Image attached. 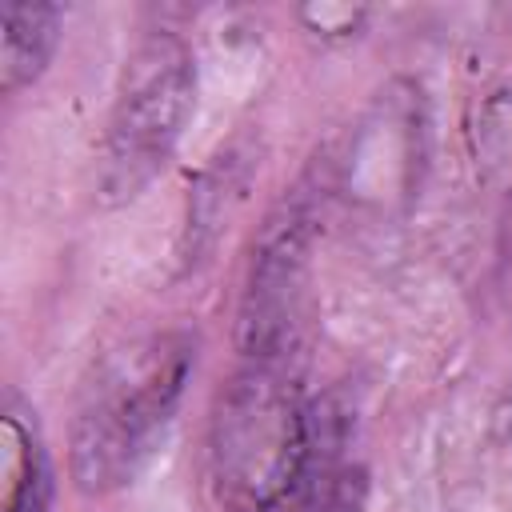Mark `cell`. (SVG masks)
<instances>
[{"instance_id":"cell-1","label":"cell","mask_w":512,"mask_h":512,"mask_svg":"<svg viewBox=\"0 0 512 512\" xmlns=\"http://www.w3.org/2000/svg\"><path fill=\"white\" fill-rule=\"evenodd\" d=\"M320 436L296 356H236L212 424L208 464L224 512H284L300 492Z\"/></svg>"},{"instance_id":"cell-2","label":"cell","mask_w":512,"mask_h":512,"mask_svg":"<svg viewBox=\"0 0 512 512\" xmlns=\"http://www.w3.org/2000/svg\"><path fill=\"white\" fill-rule=\"evenodd\" d=\"M200 360L196 328L172 324L108 352L68 428V472L84 496L124 488L172 424Z\"/></svg>"},{"instance_id":"cell-3","label":"cell","mask_w":512,"mask_h":512,"mask_svg":"<svg viewBox=\"0 0 512 512\" xmlns=\"http://www.w3.org/2000/svg\"><path fill=\"white\" fill-rule=\"evenodd\" d=\"M196 112V52L172 32H144L120 64L96 168V204H132L176 156Z\"/></svg>"},{"instance_id":"cell-4","label":"cell","mask_w":512,"mask_h":512,"mask_svg":"<svg viewBox=\"0 0 512 512\" xmlns=\"http://www.w3.org/2000/svg\"><path fill=\"white\" fill-rule=\"evenodd\" d=\"M324 184L308 172L260 224L236 304V356H296Z\"/></svg>"},{"instance_id":"cell-5","label":"cell","mask_w":512,"mask_h":512,"mask_svg":"<svg viewBox=\"0 0 512 512\" xmlns=\"http://www.w3.org/2000/svg\"><path fill=\"white\" fill-rule=\"evenodd\" d=\"M256 168H260V148L248 136H236L204 164V172L196 176L188 192V212H184V232H180L184 272H196L216 252V240L236 216V208L244 204Z\"/></svg>"},{"instance_id":"cell-6","label":"cell","mask_w":512,"mask_h":512,"mask_svg":"<svg viewBox=\"0 0 512 512\" xmlns=\"http://www.w3.org/2000/svg\"><path fill=\"white\" fill-rule=\"evenodd\" d=\"M0 424H4V504L0 512H52V496H56L52 456H48L32 404L16 388H8L4 396Z\"/></svg>"},{"instance_id":"cell-7","label":"cell","mask_w":512,"mask_h":512,"mask_svg":"<svg viewBox=\"0 0 512 512\" xmlns=\"http://www.w3.org/2000/svg\"><path fill=\"white\" fill-rule=\"evenodd\" d=\"M364 504V468L344 460V412L332 400H320V436L312 468L284 512H360Z\"/></svg>"},{"instance_id":"cell-8","label":"cell","mask_w":512,"mask_h":512,"mask_svg":"<svg viewBox=\"0 0 512 512\" xmlns=\"http://www.w3.org/2000/svg\"><path fill=\"white\" fill-rule=\"evenodd\" d=\"M64 36V8L60 4H8L4 8V36H0V88L16 96L32 88Z\"/></svg>"},{"instance_id":"cell-9","label":"cell","mask_w":512,"mask_h":512,"mask_svg":"<svg viewBox=\"0 0 512 512\" xmlns=\"http://www.w3.org/2000/svg\"><path fill=\"white\" fill-rule=\"evenodd\" d=\"M300 20L324 40H348V36L360 32L368 12L364 8H348V4H316V8H300Z\"/></svg>"}]
</instances>
